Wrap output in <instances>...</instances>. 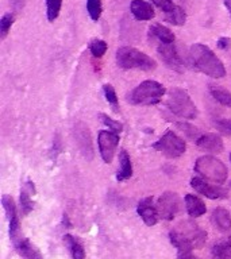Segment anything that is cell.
<instances>
[{
  "mask_svg": "<svg viewBox=\"0 0 231 259\" xmlns=\"http://www.w3.org/2000/svg\"><path fill=\"white\" fill-rule=\"evenodd\" d=\"M169 239L177 251L202 248L207 242V232L194 222H182L169 232Z\"/></svg>",
  "mask_w": 231,
  "mask_h": 259,
  "instance_id": "1",
  "label": "cell"
},
{
  "mask_svg": "<svg viewBox=\"0 0 231 259\" xmlns=\"http://www.w3.org/2000/svg\"><path fill=\"white\" fill-rule=\"evenodd\" d=\"M192 64L198 70L212 78H222L226 76V68L219 57L208 46L203 44H195L189 52Z\"/></svg>",
  "mask_w": 231,
  "mask_h": 259,
  "instance_id": "2",
  "label": "cell"
},
{
  "mask_svg": "<svg viewBox=\"0 0 231 259\" xmlns=\"http://www.w3.org/2000/svg\"><path fill=\"white\" fill-rule=\"evenodd\" d=\"M195 173L199 174L206 181L214 182L218 185L224 184L228 177V169L220 159L212 155H203L195 162Z\"/></svg>",
  "mask_w": 231,
  "mask_h": 259,
  "instance_id": "3",
  "label": "cell"
},
{
  "mask_svg": "<svg viewBox=\"0 0 231 259\" xmlns=\"http://www.w3.org/2000/svg\"><path fill=\"white\" fill-rule=\"evenodd\" d=\"M164 95V85L160 84L158 81L146 80L130 92L127 101L133 105H154L161 101Z\"/></svg>",
  "mask_w": 231,
  "mask_h": 259,
  "instance_id": "4",
  "label": "cell"
},
{
  "mask_svg": "<svg viewBox=\"0 0 231 259\" xmlns=\"http://www.w3.org/2000/svg\"><path fill=\"white\" fill-rule=\"evenodd\" d=\"M117 64L122 69H139L150 72L154 70L157 64L156 61L145 54L143 52H139L137 49L130 48V46H123L117 50Z\"/></svg>",
  "mask_w": 231,
  "mask_h": 259,
  "instance_id": "5",
  "label": "cell"
},
{
  "mask_svg": "<svg viewBox=\"0 0 231 259\" xmlns=\"http://www.w3.org/2000/svg\"><path fill=\"white\" fill-rule=\"evenodd\" d=\"M166 107L173 115L181 117V119H195L199 113L198 108L188 92L181 88L170 89Z\"/></svg>",
  "mask_w": 231,
  "mask_h": 259,
  "instance_id": "6",
  "label": "cell"
},
{
  "mask_svg": "<svg viewBox=\"0 0 231 259\" xmlns=\"http://www.w3.org/2000/svg\"><path fill=\"white\" fill-rule=\"evenodd\" d=\"M153 149L165 155L166 158H178L185 153V141L173 131H166L153 145Z\"/></svg>",
  "mask_w": 231,
  "mask_h": 259,
  "instance_id": "7",
  "label": "cell"
},
{
  "mask_svg": "<svg viewBox=\"0 0 231 259\" xmlns=\"http://www.w3.org/2000/svg\"><path fill=\"white\" fill-rule=\"evenodd\" d=\"M119 145V134L101 130L97 135V146L99 151L105 163H111L117 151V147Z\"/></svg>",
  "mask_w": 231,
  "mask_h": 259,
  "instance_id": "8",
  "label": "cell"
},
{
  "mask_svg": "<svg viewBox=\"0 0 231 259\" xmlns=\"http://www.w3.org/2000/svg\"><path fill=\"white\" fill-rule=\"evenodd\" d=\"M158 216L162 220H173L180 210V197L174 192H165L157 201Z\"/></svg>",
  "mask_w": 231,
  "mask_h": 259,
  "instance_id": "9",
  "label": "cell"
},
{
  "mask_svg": "<svg viewBox=\"0 0 231 259\" xmlns=\"http://www.w3.org/2000/svg\"><path fill=\"white\" fill-rule=\"evenodd\" d=\"M158 56L161 57L162 62L168 66L169 69L174 70V72L182 73L184 72V62H182L181 57L178 54L177 49L173 44H162L158 42L157 46Z\"/></svg>",
  "mask_w": 231,
  "mask_h": 259,
  "instance_id": "10",
  "label": "cell"
},
{
  "mask_svg": "<svg viewBox=\"0 0 231 259\" xmlns=\"http://www.w3.org/2000/svg\"><path fill=\"white\" fill-rule=\"evenodd\" d=\"M190 186L194 188L198 193L206 196L207 198L211 200H220V198H227L228 193L224 188L220 185H212L206 180H203L202 177H194L190 180Z\"/></svg>",
  "mask_w": 231,
  "mask_h": 259,
  "instance_id": "11",
  "label": "cell"
},
{
  "mask_svg": "<svg viewBox=\"0 0 231 259\" xmlns=\"http://www.w3.org/2000/svg\"><path fill=\"white\" fill-rule=\"evenodd\" d=\"M74 138H76L77 147L80 149V151L83 153L87 159H92L93 158V146H92V138H91V133H89V128L84 123H77L74 125Z\"/></svg>",
  "mask_w": 231,
  "mask_h": 259,
  "instance_id": "12",
  "label": "cell"
},
{
  "mask_svg": "<svg viewBox=\"0 0 231 259\" xmlns=\"http://www.w3.org/2000/svg\"><path fill=\"white\" fill-rule=\"evenodd\" d=\"M138 214L141 216V219L143 220L146 226L153 227L157 224L158 222V210L157 205H154L153 197H145L142 198L139 204H138Z\"/></svg>",
  "mask_w": 231,
  "mask_h": 259,
  "instance_id": "13",
  "label": "cell"
},
{
  "mask_svg": "<svg viewBox=\"0 0 231 259\" xmlns=\"http://www.w3.org/2000/svg\"><path fill=\"white\" fill-rule=\"evenodd\" d=\"M196 145H198L202 150H204V151H210V153L216 154L222 153L223 149H224L222 138L212 133L202 134V135L196 139Z\"/></svg>",
  "mask_w": 231,
  "mask_h": 259,
  "instance_id": "14",
  "label": "cell"
},
{
  "mask_svg": "<svg viewBox=\"0 0 231 259\" xmlns=\"http://www.w3.org/2000/svg\"><path fill=\"white\" fill-rule=\"evenodd\" d=\"M130 11L137 20H151L156 16L151 3L145 0H133L130 4Z\"/></svg>",
  "mask_w": 231,
  "mask_h": 259,
  "instance_id": "15",
  "label": "cell"
},
{
  "mask_svg": "<svg viewBox=\"0 0 231 259\" xmlns=\"http://www.w3.org/2000/svg\"><path fill=\"white\" fill-rule=\"evenodd\" d=\"M211 222L214 224L215 228H218L220 232H228L231 231V216L228 210L218 206L212 209L211 213Z\"/></svg>",
  "mask_w": 231,
  "mask_h": 259,
  "instance_id": "16",
  "label": "cell"
},
{
  "mask_svg": "<svg viewBox=\"0 0 231 259\" xmlns=\"http://www.w3.org/2000/svg\"><path fill=\"white\" fill-rule=\"evenodd\" d=\"M14 246H15L18 254L23 259H44L40 251L36 250L35 247L30 243V240L24 238V236L20 238L18 242L14 243Z\"/></svg>",
  "mask_w": 231,
  "mask_h": 259,
  "instance_id": "17",
  "label": "cell"
},
{
  "mask_svg": "<svg viewBox=\"0 0 231 259\" xmlns=\"http://www.w3.org/2000/svg\"><path fill=\"white\" fill-rule=\"evenodd\" d=\"M185 208L190 218H199L207 212L206 204L195 194H185Z\"/></svg>",
  "mask_w": 231,
  "mask_h": 259,
  "instance_id": "18",
  "label": "cell"
},
{
  "mask_svg": "<svg viewBox=\"0 0 231 259\" xmlns=\"http://www.w3.org/2000/svg\"><path fill=\"white\" fill-rule=\"evenodd\" d=\"M149 34L153 36L154 39H157L158 42H162V44H173L174 42V34L170 28H168L164 24H151L149 28Z\"/></svg>",
  "mask_w": 231,
  "mask_h": 259,
  "instance_id": "19",
  "label": "cell"
},
{
  "mask_svg": "<svg viewBox=\"0 0 231 259\" xmlns=\"http://www.w3.org/2000/svg\"><path fill=\"white\" fill-rule=\"evenodd\" d=\"M119 163H121V167L118 170L117 180L119 182L126 181L129 180L131 176H133V165H131V159H130V155L127 154L125 149L121 150L119 153Z\"/></svg>",
  "mask_w": 231,
  "mask_h": 259,
  "instance_id": "20",
  "label": "cell"
},
{
  "mask_svg": "<svg viewBox=\"0 0 231 259\" xmlns=\"http://www.w3.org/2000/svg\"><path fill=\"white\" fill-rule=\"evenodd\" d=\"M211 256L212 259H231V236L215 243Z\"/></svg>",
  "mask_w": 231,
  "mask_h": 259,
  "instance_id": "21",
  "label": "cell"
},
{
  "mask_svg": "<svg viewBox=\"0 0 231 259\" xmlns=\"http://www.w3.org/2000/svg\"><path fill=\"white\" fill-rule=\"evenodd\" d=\"M165 20L168 23L173 24V26H182L186 20V14L181 7H178L176 4H173L169 10H166L165 12Z\"/></svg>",
  "mask_w": 231,
  "mask_h": 259,
  "instance_id": "22",
  "label": "cell"
},
{
  "mask_svg": "<svg viewBox=\"0 0 231 259\" xmlns=\"http://www.w3.org/2000/svg\"><path fill=\"white\" fill-rule=\"evenodd\" d=\"M64 243L70 251V255H72L73 259H85L84 247H83L79 239L68 234L64 236Z\"/></svg>",
  "mask_w": 231,
  "mask_h": 259,
  "instance_id": "23",
  "label": "cell"
},
{
  "mask_svg": "<svg viewBox=\"0 0 231 259\" xmlns=\"http://www.w3.org/2000/svg\"><path fill=\"white\" fill-rule=\"evenodd\" d=\"M211 96L222 105L231 107V93L224 88H220L218 85H210Z\"/></svg>",
  "mask_w": 231,
  "mask_h": 259,
  "instance_id": "24",
  "label": "cell"
},
{
  "mask_svg": "<svg viewBox=\"0 0 231 259\" xmlns=\"http://www.w3.org/2000/svg\"><path fill=\"white\" fill-rule=\"evenodd\" d=\"M62 6V0H46V14L49 22H54L58 18Z\"/></svg>",
  "mask_w": 231,
  "mask_h": 259,
  "instance_id": "25",
  "label": "cell"
},
{
  "mask_svg": "<svg viewBox=\"0 0 231 259\" xmlns=\"http://www.w3.org/2000/svg\"><path fill=\"white\" fill-rule=\"evenodd\" d=\"M107 49H108L107 42L103 39H92L89 42V52L92 53V56L96 57V58H101L104 56Z\"/></svg>",
  "mask_w": 231,
  "mask_h": 259,
  "instance_id": "26",
  "label": "cell"
},
{
  "mask_svg": "<svg viewBox=\"0 0 231 259\" xmlns=\"http://www.w3.org/2000/svg\"><path fill=\"white\" fill-rule=\"evenodd\" d=\"M103 92H104L105 100L108 101V104L112 107V109L115 112H119V103H118V96L115 89L111 84L103 85Z\"/></svg>",
  "mask_w": 231,
  "mask_h": 259,
  "instance_id": "27",
  "label": "cell"
},
{
  "mask_svg": "<svg viewBox=\"0 0 231 259\" xmlns=\"http://www.w3.org/2000/svg\"><path fill=\"white\" fill-rule=\"evenodd\" d=\"M87 11H88L89 16L93 22H97L100 19L101 11H103V7H101V0H87Z\"/></svg>",
  "mask_w": 231,
  "mask_h": 259,
  "instance_id": "28",
  "label": "cell"
},
{
  "mask_svg": "<svg viewBox=\"0 0 231 259\" xmlns=\"http://www.w3.org/2000/svg\"><path fill=\"white\" fill-rule=\"evenodd\" d=\"M14 20H15V15L11 14V12H7V14H4L2 16V19H0V36H2V39H4L7 36Z\"/></svg>",
  "mask_w": 231,
  "mask_h": 259,
  "instance_id": "29",
  "label": "cell"
},
{
  "mask_svg": "<svg viewBox=\"0 0 231 259\" xmlns=\"http://www.w3.org/2000/svg\"><path fill=\"white\" fill-rule=\"evenodd\" d=\"M34 208V202L31 201V198H30V194L26 189L20 190V209H22V213L26 216Z\"/></svg>",
  "mask_w": 231,
  "mask_h": 259,
  "instance_id": "30",
  "label": "cell"
},
{
  "mask_svg": "<svg viewBox=\"0 0 231 259\" xmlns=\"http://www.w3.org/2000/svg\"><path fill=\"white\" fill-rule=\"evenodd\" d=\"M2 204L4 206V210H6V213H7L8 220H11L16 216V205L15 201H14V198L11 196H8V194H4L3 198H2Z\"/></svg>",
  "mask_w": 231,
  "mask_h": 259,
  "instance_id": "31",
  "label": "cell"
},
{
  "mask_svg": "<svg viewBox=\"0 0 231 259\" xmlns=\"http://www.w3.org/2000/svg\"><path fill=\"white\" fill-rule=\"evenodd\" d=\"M99 116H100L101 121H103V123H104V124L108 127L109 131H112V133H117V134H121L122 131H123V124H122V123H119V121L111 119L108 115H105V113H100Z\"/></svg>",
  "mask_w": 231,
  "mask_h": 259,
  "instance_id": "32",
  "label": "cell"
},
{
  "mask_svg": "<svg viewBox=\"0 0 231 259\" xmlns=\"http://www.w3.org/2000/svg\"><path fill=\"white\" fill-rule=\"evenodd\" d=\"M177 127L178 128H181L182 133L185 134L188 138H190L194 142H196V139L202 135L200 131H199V128H196L194 125L188 124V123H177Z\"/></svg>",
  "mask_w": 231,
  "mask_h": 259,
  "instance_id": "33",
  "label": "cell"
},
{
  "mask_svg": "<svg viewBox=\"0 0 231 259\" xmlns=\"http://www.w3.org/2000/svg\"><path fill=\"white\" fill-rule=\"evenodd\" d=\"M214 125L224 135H231V119H218L214 121Z\"/></svg>",
  "mask_w": 231,
  "mask_h": 259,
  "instance_id": "34",
  "label": "cell"
},
{
  "mask_svg": "<svg viewBox=\"0 0 231 259\" xmlns=\"http://www.w3.org/2000/svg\"><path fill=\"white\" fill-rule=\"evenodd\" d=\"M151 3L156 4L158 8H161L164 12H165L166 10H169V8L173 6V2H172V0H151Z\"/></svg>",
  "mask_w": 231,
  "mask_h": 259,
  "instance_id": "35",
  "label": "cell"
},
{
  "mask_svg": "<svg viewBox=\"0 0 231 259\" xmlns=\"http://www.w3.org/2000/svg\"><path fill=\"white\" fill-rule=\"evenodd\" d=\"M216 45H218V48L220 50H227V49L231 48V38H228V36H222V38H219Z\"/></svg>",
  "mask_w": 231,
  "mask_h": 259,
  "instance_id": "36",
  "label": "cell"
},
{
  "mask_svg": "<svg viewBox=\"0 0 231 259\" xmlns=\"http://www.w3.org/2000/svg\"><path fill=\"white\" fill-rule=\"evenodd\" d=\"M11 8L14 12H20L24 7V0H10Z\"/></svg>",
  "mask_w": 231,
  "mask_h": 259,
  "instance_id": "37",
  "label": "cell"
},
{
  "mask_svg": "<svg viewBox=\"0 0 231 259\" xmlns=\"http://www.w3.org/2000/svg\"><path fill=\"white\" fill-rule=\"evenodd\" d=\"M177 259H199L196 258L192 251H177Z\"/></svg>",
  "mask_w": 231,
  "mask_h": 259,
  "instance_id": "38",
  "label": "cell"
},
{
  "mask_svg": "<svg viewBox=\"0 0 231 259\" xmlns=\"http://www.w3.org/2000/svg\"><path fill=\"white\" fill-rule=\"evenodd\" d=\"M224 6H226L227 11L230 12V16H231V0H224Z\"/></svg>",
  "mask_w": 231,
  "mask_h": 259,
  "instance_id": "39",
  "label": "cell"
},
{
  "mask_svg": "<svg viewBox=\"0 0 231 259\" xmlns=\"http://www.w3.org/2000/svg\"><path fill=\"white\" fill-rule=\"evenodd\" d=\"M62 220H64V224H66V226H68V228H70V226H72V224H70V222H69L68 214L64 213V219H62Z\"/></svg>",
  "mask_w": 231,
  "mask_h": 259,
  "instance_id": "40",
  "label": "cell"
},
{
  "mask_svg": "<svg viewBox=\"0 0 231 259\" xmlns=\"http://www.w3.org/2000/svg\"><path fill=\"white\" fill-rule=\"evenodd\" d=\"M230 161H231V154H230Z\"/></svg>",
  "mask_w": 231,
  "mask_h": 259,
  "instance_id": "41",
  "label": "cell"
},
{
  "mask_svg": "<svg viewBox=\"0 0 231 259\" xmlns=\"http://www.w3.org/2000/svg\"><path fill=\"white\" fill-rule=\"evenodd\" d=\"M230 188H231V182H230Z\"/></svg>",
  "mask_w": 231,
  "mask_h": 259,
  "instance_id": "42",
  "label": "cell"
}]
</instances>
